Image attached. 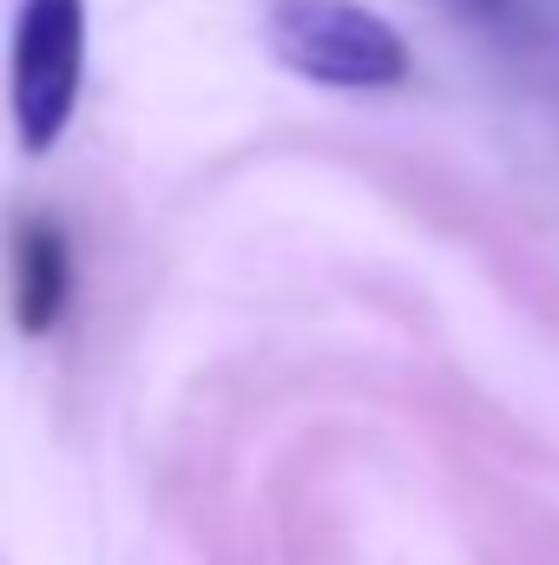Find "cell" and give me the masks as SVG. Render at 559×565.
Masks as SVG:
<instances>
[{"label": "cell", "mask_w": 559, "mask_h": 565, "mask_svg": "<svg viewBox=\"0 0 559 565\" xmlns=\"http://www.w3.org/2000/svg\"><path fill=\"white\" fill-rule=\"evenodd\" d=\"M264 40L289 73L342 93H382L409 73L402 33L362 0H271Z\"/></svg>", "instance_id": "obj_1"}, {"label": "cell", "mask_w": 559, "mask_h": 565, "mask_svg": "<svg viewBox=\"0 0 559 565\" xmlns=\"http://www.w3.org/2000/svg\"><path fill=\"white\" fill-rule=\"evenodd\" d=\"M86 79V0H20L7 53V106L27 151H53Z\"/></svg>", "instance_id": "obj_2"}, {"label": "cell", "mask_w": 559, "mask_h": 565, "mask_svg": "<svg viewBox=\"0 0 559 565\" xmlns=\"http://www.w3.org/2000/svg\"><path fill=\"white\" fill-rule=\"evenodd\" d=\"M73 296V257H66V237L46 224V217H27L20 237H13V322L27 335H46L60 322Z\"/></svg>", "instance_id": "obj_3"}, {"label": "cell", "mask_w": 559, "mask_h": 565, "mask_svg": "<svg viewBox=\"0 0 559 565\" xmlns=\"http://www.w3.org/2000/svg\"><path fill=\"white\" fill-rule=\"evenodd\" d=\"M454 7H467L481 20H514V0H454Z\"/></svg>", "instance_id": "obj_4"}]
</instances>
